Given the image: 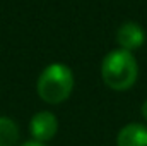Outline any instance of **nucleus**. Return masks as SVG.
<instances>
[{
    "instance_id": "3",
    "label": "nucleus",
    "mask_w": 147,
    "mask_h": 146,
    "mask_svg": "<svg viewBox=\"0 0 147 146\" xmlns=\"http://www.w3.org/2000/svg\"><path fill=\"white\" fill-rule=\"evenodd\" d=\"M57 131H58V120H57L55 113H51L48 110H41L31 117L29 132H31L33 139L38 143H46V141L53 139Z\"/></svg>"
},
{
    "instance_id": "1",
    "label": "nucleus",
    "mask_w": 147,
    "mask_h": 146,
    "mask_svg": "<svg viewBox=\"0 0 147 146\" xmlns=\"http://www.w3.org/2000/svg\"><path fill=\"white\" fill-rule=\"evenodd\" d=\"M139 76V65L132 52L116 48L106 53L101 64V77L105 84L115 91L130 89Z\"/></svg>"
},
{
    "instance_id": "5",
    "label": "nucleus",
    "mask_w": 147,
    "mask_h": 146,
    "mask_svg": "<svg viewBox=\"0 0 147 146\" xmlns=\"http://www.w3.org/2000/svg\"><path fill=\"white\" fill-rule=\"evenodd\" d=\"M116 146H147V126L140 122L123 126L116 136Z\"/></svg>"
},
{
    "instance_id": "4",
    "label": "nucleus",
    "mask_w": 147,
    "mask_h": 146,
    "mask_svg": "<svg viewBox=\"0 0 147 146\" xmlns=\"http://www.w3.org/2000/svg\"><path fill=\"white\" fill-rule=\"evenodd\" d=\"M144 41H146V31L142 29L140 24L134 21L123 23L116 31V43L123 50H128V52L137 50L144 45Z\"/></svg>"
},
{
    "instance_id": "8",
    "label": "nucleus",
    "mask_w": 147,
    "mask_h": 146,
    "mask_svg": "<svg viewBox=\"0 0 147 146\" xmlns=\"http://www.w3.org/2000/svg\"><path fill=\"white\" fill-rule=\"evenodd\" d=\"M140 112H142V117H144V119L147 120V100L144 102V103H142V107H140Z\"/></svg>"
},
{
    "instance_id": "2",
    "label": "nucleus",
    "mask_w": 147,
    "mask_h": 146,
    "mask_svg": "<svg viewBox=\"0 0 147 146\" xmlns=\"http://www.w3.org/2000/svg\"><path fill=\"white\" fill-rule=\"evenodd\" d=\"M72 89L74 74L70 67L62 62H55L45 67L36 83L38 96L50 105H58L65 102L72 95Z\"/></svg>"
},
{
    "instance_id": "6",
    "label": "nucleus",
    "mask_w": 147,
    "mask_h": 146,
    "mask_svg": "<svg viewBox=\"0 0 147 146\" xmlns=\"http://www.w3.org/2000/svg\"><path fill=\"white\" fill-rule=\"evenodd\" d=\"M21 131L16 120L10 117H0V146H16Z\"/></svg>"
},
{
    "instance_id": "7",
    "label": "nucleus",
    "mask_w": 147,
    "mask_h": 146,
    "mask_svg": "<svg viewBox=\"0 0 147 146\" xmlns=\"http://www.w3.org/2000/svg\"><path fill=\"white\" fill-rule=\"evenodd\" d=\"M21 146H46V145H45V143H38V141L33 139V141H26V143H22Z\"/></svg>"
}]
</instances>
